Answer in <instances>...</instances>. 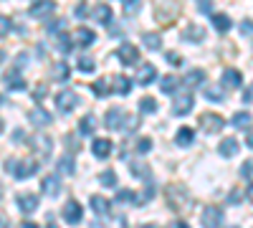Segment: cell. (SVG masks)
<instances>
[{
	"label": "cell",
	"mask_w": 253,
	"mask_h": 228,
	"mask_svg": "<svg viewBox=\"0 0 253 228\" xmlns=\"http://www.w3.org/2000/svg\"><path fill=\"white\" fill-rule=\"evenodd\" d=\"M5 170L13 173L15 180H26V178L38 173V162L36 160H18V157H13V160L5 162Z\"/></svg>",
	"instance_id": "1"
},
{
	"label": "cell",
	"mask_w": 253,
	"mask_h": 228,
	"mask_svg": "<svg viewBox=\"0 0 253 228\" xmlns=\"http://www.w3.org/2000/svg\"><path fill=\"white\" fill-rule=\"evenodd\" d=\"M167 198H170V205L175 211H185L190 205V198H187L182 185H170V188H167Z\"/></svg>",
	"instance_id": "2"
},
{
	"label": "cell",
	"mask_w": 253,
	"mask_h": 228,
	"mask_svg": "<svg viewBox=\"0 0 253 228\" xmlns=\"http://www.w3.org/2000/svg\"><path fill=\"white\" fill-rule=\"evenodd\" d=\"M117 58H119V64L122 66H132L139 61V48L132 46V44H122L119 51H117Z\"/></svg>",
	"instance_id": "3"
},
{
	"label": "cell",
	"mask_w": 253,
	"mask_h": 228,
	"mask_svg": "<svg viewBox=\"0 0 253 228\" xmlns=\"http://www.w3.org/2000/svg\"><path fill=\"white\" fill-rule=\"evenodd\" d=\"M31 150L38 155V157H51V152H53V142L48 139V137H43V135H38V137H31Z\"/></svg>",
	"instance_id": "4"
},
{
	"label": "cell",
	"mask_w": 253,
	"mask_h": 228,
	"mask_svg": "<svg viewBox=\"0 0 253 228\" xmlns=\"http://www.w3.org/2000/svg\"><path fill=\"white\" fill-rule=\"evenodd\" d=\"M76 104H79V96L74 94V91H61L58 96H56V107H58V112H63V114H69V112H74L76 109Z\"/></svg>",
	"instance_id": "5"
},
{
	"label": "cell",
	"mask_w": 253,
	"mask_h": 228,
	"mask_svg": "<svg viewBox=\"0 0 253 228\" xmlns=\"http://www.w3.org/2000/svg\"><path fill=\"white\" fill-rule=\"evenodd\" d=\"M53 10H56L53 0H36V3H31V8H28V15H31V18H46V15H51Z\"/></svg>",
	"instance_id": "6"
},
{
	"label": "cell",
	"mask_w": 253,
	"mask_h": 228,
	"mask_svg": "<svg viewBox=\"0 0 253 228\" xmlns=\"http://www.w3.org/2000/svg\"><path fill=\"white\" fill-rule=\"evenodd\" d=\"M200 127L208 132V135H213V132H220L225 127V119L220 114H203L200 117Z\"/></svg>",
	"instance_id": "7"
},
{
	"label": "cell",
	"mask_w": 253,
	"mask_h": 228,
	"mask_svg": "<svg viewBox=\"0 0 253 228\" xmlns=\"http://www.w3.org/2000/svg\"><path fill=\"white\" fill-rule=\"evenodd\" d=\"M220 221H223V211L218 205H208L203 211V226L205 228H220Z\"/></svg>",
	"instance_id": "8"
},
{
	"label": "cell",
	"mask_w": 253,
	"mask_h": 228,
	"mask_svg": "<svg viewBox=\"0 0 253 228\" xmlns=\"http://www.w3.org/2000/svg\"><path fill=\"white\" fill-rule=\"evenodd\" d=\"M193 104H195L193 94H180V96L172 101V114L182 117V114H187V112H193Z\"/></svg>",
	"instance_id": "9"
},
{
	"label": "cell",
	"mask_w": 253,
	"mask_h": 228,
	"mask_svg": "<svg viewBox=\"0 0 253 228\" xmlns=\"http://www.w3.org/2000/svg\"><path fill=\"white\" fill-rule=\"evenodd\" d=\"M107 81H109V89H112L114 94H129V91H132V79H126V76H122V74L109 76Z\"/></svg>",
	"instance_id": "10"
},
{
	"label": "cell",
	"mask_w": 253,
	"mask_h": 228,
	"mask_svg": "<svg viewBox=\"0 0 253 228\" xmlns=\"http://www.w3.org/2000/svg\"><path fill=\"white\" fill-rule=\"evenodd\" d=\"M223 87L225 89H241L243 87V74L238 69H225L223 71Z\"/></svg>",
	"instance_id": "11"
},
{
	"label": "cell",
	"mask_w": 253,
	"mask_h": 228,
	"mask_svg": "<svg viewBox=\"0 0 253 228\" xmlns=\"http://www.w3.org/2000/svg\"><path fill=\"white\" fill-rule=\"evenodd\" d=\"M63 221L66 223H81V205L76 200H69L66 205H63Z\"/></svg>",
	"instance_id": "12"
},
{
	"label": "cell",
	"mask_w": 253,
	"mask_h": 228,
	"mask_svg": "<svg viewBox=\"0 0 253 228\" xmlns=\"http://www.w3.org/2000/svg\"><path fill=\"white\" fill-rule=\"evenodd\" d=\"M94 41H96V36H94V31H89L86 26H81V28L74 31V46H91Z\"/></svg>",
	"instance_id": "13"
},
{
	"label": "cell",
	"mask_w": 253,
	"mask_h": 228,
	"mask_svg": "<svg viewBox=\"0 0 253 228\" xmlns=\"http://www.w3.org/2000/svg\"><path fill=\"white\" fill-rule=\"evenodd\" d=\"M91 152L99 157V160H104V157H109L112 155V139H104V137H96L94 142H91Z\"/></svg>",
	"instance_id": "14"
},
{
	"label": "cell",
	"mask_w": 253,
	"mask_h": 228,
	"mask_svg": "<svg viewBox=\"0 0 253 228\" xmlns=\"http://www.w3.org/2000/svg\"><path fill=\"white\" fill-rule=\"evenodd\" d=\"M137 84H142V87H147V84H152V81L157 79V69L152 66V64H144V66H139V71H137Z\"/></svg>",
	"instance_id": "15"
},
{
	"label": "cell",
	"mask_w": 253,
	"mask_h": 228,
	"mask_svg": "<svg viewBox=\"0 0 253 228\" xmlns=\"http://www.w3.org/2000/svg\"><path fill=\"white\" fill-rule=\"evenodd\" d=\"M124 119H126V114H124V109H119V107H114V109H109L107 112V127L109 130H122V124H124Z\"/></svg>",
	"instance_id": "16"
},
{
	"label": "cell",
	"mask_w": 253,
	"mask_h": 228,
	"mask_svg": "<svg viewBox=\"0 0 253 228\" xmlns=\"http://www.w3.org/2000/svg\"><path fill=\"white\" fill-rule=\"evenodd\" d=\"M129 173H132V175H137V178H142L144 182H150V178H152V170H150V165H147L144 160H132Z\"/></svg>",
	"instance_id": "17"
},
{
	"label": "cell",
	"mask_w": 253,
	"mask_h": 228,
	"mask_svg": "<svg viewBox=\"0 0 253 228\" xmlns=\"http://www.w3.org/2000/svg\"><path fill=\"white\" fill-rule=\"evenodd\" d=\"M18 208L23 211V213L38 211V198H36L33 193H20V195H18Z\"/></svg>",
	"instance_id": "18"
},
{
	"label": "cell",
	"mask_w": 253,
	"mask_h": 228,
	"mask_svg": "<svg viewBox=\"0 0 253 228\" xmlns=\"http://www.w3.org/2000/svg\"><path fill=\"white\" fill-rule=\"evenodd\" d=\"M91 18L99 20V23H107V26H109L112 20H114V13H112L109 5H104V3H101V5H94V8H91Z\"/></svg>",
	"instance_id": "19"
},
{
	"label": "cell",
	"mask_w": 253,
	"mask_h": 228,
	"mask_svg": "<svg viewBox=\"0 0 253 228\" xmlns=\"http://www.w3.org/2000/svg\"><path fill=\"white\" fill-rule=\"evenodd\" d=\"M51 79H53V81H66V79H71V66L66 64V61H56V64L51 66Z\"/></svg>",
	"instance_id": "20"
},
{
	"label": "cell",
	"mask_w": 253,
	"mask_h": 228,
	"mask_svg": "<svg viewBox=\"0 0 253 228\" xmlns=\"http://www.w3.org/2000/svg\"><path fill=\"white\" fill-rule=\"evenodd\" d=\"M41 190H43L46 195H51V198H56V195L61 193V180H58L56 175L43 178V180H41Z\"/></svg>",
	"instance_id": "21"
},
{
	"label": "cell",
	"mask_w": 253,
	"mask_h": 228,
	"mask_svg": "<svg viewBox=\"0 0 253 228\" xmlns=\"http://www.w3.org/2000/svg\"><path fill=\"white\" fill-rule=\"evenodd\" d=\"M31 124H33V127H46V124H51V114L43 107H36L31 112Z\"/></svg>",
	"instance_id": "22"
},
{
	"label": "cell",
	"mask_w": 253,
	"mask_h": 228,
	"mask_svg": "<svg viewBox=\"0 0 253 228\" xmlns=\"http://www.w3.org/2000/svg\"><path fill=\"white\" fill-rule=\"evenodd\" d=\"M203 79H205V71H203V69H193V71H190V74L180 81V84H185L187 89H195V87L203 84Z\"/></svg>",
	"instance_id": "23"
},
{
	"label": "cell",
	"mask_w": 253,
	"mask_h": 228,
	"mask_svg": "<svg viewBox=\"0 0 253 228\" xmlns=\"http://www.w3.org/2000/svg\"><path fill=\"white\" fill-rule=\"evenodd\" d=\"M91 211L96 213V216H107L109 213V208H112V203L107 200V198H101V195H91Z\"/></svg>",
	"instance_id": "24"
},
{
	"label": "cell",
	"mask_w": 253,
	"mask_h": 228,
	"mask_svg": "<svg viewBox=\"0 0 253 228\" xmlns=\"http://www.w3.org/2000/svg\"><path fill=\"white\" fill-rule=\"evenodd\" d=\"M5 87H8V89H13V91H23L28 84H26L23 79H20V74H18V71H8V74H5Z\"/></svg>",
	"instance_id": "25"
},
{
	"label": "cell",
	"mask_w": 253,
	"mask_h": 228,
	"mask_svg": "<svg viewBox=\"0 0 253 228\" xmlns=\"http://www.w3.org/2000/svg\"><path fill=\"white\" fill-rule=\"evenodd\" d=\"M218 150H220V155H223V157H236L241 147H238V142H236L233 137H230V139H223V142H220V147H218Z\"/></svg>",
	"instance_id": "26"
},
{
	"label": "cell",
	"mask_w": 253,
	"mask_h": 228,
	"mask_svg": "<svg viewBox=\"0 0 253 228\" xmlns=\"http://www.w3.org/2000/svg\"><path fill=\"white\" fill-rule=\"evenodd\" d=\"M175 139H177V144H180V147H187V144H193V139H195V132L190 130V127H180V130H177V135H175Z\"/></svg>",
	"instance_id": "27"
},
{
	"label": "cell",
	"mask_w": 253,
	"mask_h": 228,
	"mask_svg": "<svg viewBox=\"0 0 253 228\" xmlns=\"http://www.w3.org/2000/svg\"><path fill=\"white\" fill-rule=\"evenodd\" d=\"M177 87H180V79L177 76H162V81H160V89L165 91V94H172V91H177Z\"/></svg>",
	"instance_id": "28"
},
{
	"label": "cell",
	"mask_w": 253,
	"mask_h": 228,
	"mask_svg": "<svg viewBox=\"0 0 253 228\" xmlns=\"http://www.w3.org/2000/svg\"><path fill=\"white\" fill-rule=\"evenodd\" d=\"M182 38H185V41H190V44H193V41L198 44V41H203V38H205V31H203L200 26H187V28H185V33H182Z\"/></svg>",
	"instance_id": "29"
},
{
	"label": "cell",
	"mask_w": 253,
	"mask_h": 228,
	"mask_svg": "<svg viewBox=\"0 0 253 228\" xmlns=\"http://www.w3.org/2000/svg\"><path fill=\"white\" fill-rule=\"evenodd\" d=\"M142 44L150 48V51H160V48H162V38H160L157 33H144V36H142Z\"/></svg>",
	"instance_id": "30"
},
{
	"label": "cell",
	"mask_w": 253,
	"mask_h": 228,
	"mask_svg": "<svg viewBox=\"0 0 253 228\" xmlns=\"http://www.w3.org/2000/svg\"><path fill=\"white\" fill-rule=\"evenodd\" d=\"M210 20H213V26H215L220 33H225L230 26H233V23H230V18H228L225 13H213V18H210Z\"/></svg>",
	"instance_id": "31"
},
{
	"label": "cell",
	"mask_w": 253,
	"mask_h": 228,
	"mask_svg": "<svg viewBox=\"0 0 253 228\" xmlns=\"http://www.w3.org/2000/svg\"><path fill=\"white\" fill-rule=\"evenodd\" d=\"M230 122H233V127H238V130H248L253 117L248 112H238V114H233V119H230Z\"/></svg>",
	"instance_id": "32"
},
{
	"label": "cell",
	"mask_w": 253,
	"mask_h": 228,
	"mask_svg": "<svg viewBox=\"0 0 253 228\" xmlns=\"http://www.w3.org/2000/svg\"><path fill=\"white\" fill-rule=\"evenodd\" d=\"M79 130H81V135H91V132L96 130V119H94L91 114H86V117L79 122Z\"/></svg>",
	"instance_id": "33"
},
{
	"label": "cell",
	"mask_w": 253,
	"mask_h": 228,
	"mask_svg": "<svg viewBox=\"0 0 253 228\" xmlns=\"http://www.w3.org/2000/svg\"><path fill=\"white\" fill-rule=\"evenodd\" d=\"M74 170H76V165H74V160H71L69 155L58 160V173H61V175H74Z\"/></svg>",
	"instance_id": "34"
},
{
	"label": "cell",
	"mask_w": 253,
	"mask_h": 228,
	"mask_svg": "<svg viewBox=\"0 0 253 228\" xmlns=\"http://www.w3.org/2000/svg\"><path fill=\"white\" fill-rule=\"evenodd\" d=\"M205 96H208L210 101H225L223 87H205Z\"/></svg>",
	"instance_id": "35"
},
{
	"label": "cell",
	"mask_w": 253,
	"mask_h": 228,
	"mask_svg": "<svg viewBox=\"0 0 253 228\" xmlns=\"http://www.w3.org/2000/svg\"><path fill=\"white\" fill-rule=\"evenodd\" d=\"M139 109H142L144 114H152V112H157V101H155L152 96H142V99H139Z\"/></svg>",
	"instance_id": "36"
},
{
	"label": "cell",
	"mask_w": 253,
	"mask_h": 228,
	"mask_svg": "<svg viewBox=\"0 0 253 228\" xmlns=\"http://www.w3.org/2000/svg\"><path fill=\"white\" fill-rule=\"evenodd\" d=\"M56 44H58V48H61V53H71V48H74V41L69 38V36H56Z\"/></svg>",
	"instance_id": "37"
},
{
	"label": "cell",
	"mask_w": 253,
	"mask_h": 228,
	"mask_svg": "<svg viewBox=\"0 0 253 228\" xmlns=\"http://www.w3.org/2000/svg\"><path fill=\"white\" fill-rule=\"evenodd\" d=\"M99 182L104 185V188H114V185H117V175H114L112 170H104V173L99 175Z\"/></svg>",
	"instance_id": "38"
},
{
	"label": "cell",
	"mask_w": 253,
	"mask_h": 228,
	"mask_svg": "<svg viewBox=\"0 0 253 228\" xmlns=\"http://www.w3.org/2000/svg\"><path fill=\"white\" fill-rule=\"evenodd\" d=\"M152 195H155V188H152V182H147V188H144V190L137 195V200H134V203H137V205H144V203L150 200Z\"/></svg>",
	"instance_id": "39"
},
{
	"label": "cell",
	"mask_w": 253,
	"mask_h": 228,
	"mask_svg": "<svg viewBox=\"0 0 253 228\" xmlns=\"http://www.w3.org/2000/svg\"><path fill=\"white\" fill-rule=\"evenodd\" d=\"M107 91H109V81L107 79H96L94 81V94L96 96H107Z\"/></svg>",
	"instance_id": "40"
},
{
	"label": "cell",
	"mask_w": 253,
	"mask_h": 228,
	"mask_svg": "<svg viewBox=\"0 0 253 228\" xmlns=\"http://www.w3.org/2000/svg\"><path fill=\"white\" fill-rule=\"evenodd\" d=\"M79 69H81L84 74H91V71L96 69V64H94L89 56H81V58H79Z\"/></svg>",
	"instance_id": "41"
},
{
	"label": "cell",
	"mask_w": 253,
	"mask_h": 228,
	"mask_svg": "<svg viewBox=\"0 0 253 228\" xmlns=\"http://www.w3.org/2000/svg\"><path fill=\"white\" fill-rule=\"evenodd\" d=\"M139 8H142L139 0H124V13H126V15H134V13H139Z\"/></svg>",
	"instance_id": "42"
},
{
	"label": "cell",
	"mask_w": 253,
	"mask_h": 228,
	"mask_svg": "<svg viewBox=\"0 0 253 228\" xmlns=\"http://www.w3.org/2000/svg\"><path fill=\"white\" fill-rule=\"evenodd\" d=\"M137 200V193H132V190H119L117 193V203H134Z\"/></svg>",
	"instance_id": "43"
},
{
	"label": "cell",
	"mask_w": 253,
	"mask_h": 228,
	"mask_svg": "<svg viewBox=\"0 0 253 228\" xmlns=\"http://www.w3.org/2000/svg\"><path fill=\"white\" fill-rule=\"evenodd\" d=\"M10 28H13V20H10V18H5V15H0V38L8 36V33H10Z\"/></svg>",
	"instance_id": "44"
},
{
	"label": "cell",
	"mask_w": 253,
	"mask_h": 228,
	"mask_svg": "<svg viewBox=\"0 0 253 228\" xmlns=\"http://www.w3.org/2000/svg\"><path fill=\"white\" fill-rule=\"evenodd\" d=\"M137 127H139V119H137V117H126V122L122 124V130H124V132H134Z\"/></svg>",
	"instance_id": "45"
},
{
	"label": "cell",
	"mask_w": 253,
	"mask_h": 228,
	"mask_svg": "<svg viewBox=\"0 0 253 228\" xmlns=\"http://www.w3.org/2000/svg\"><path fill=\"white\" fill-rule=\"evenodd\" d=\"M150 150H152V139L142 137V139L137 142V152H142V155H144V152H150Z\"/></svg>",
	"instance_id": "46"
},
{
	"label": "cell",
	"mask_w": 253,
	"mask_h": 228,
	"mask_svg": "<svg viewBox=\"0 0 253 228\" xmlns=\"http://www.w3.org/2000/svg\"><path fill=\"white\" fill-rule=\"evenodd\" d=\"M165 58H167V64H170V66H182V56H180V53H175V51H170Z\"/></svg>",
	"instance_id": "47"
},
{
	"label": "cell",
	"mask_w": 253,
	"mask_h": 228,
	"mask_svg": "<svg viewBox=\"0 0 253 228\" xmlns=\"http://www.w3.org/2000/svg\"><path fill=\"white\" fill-rule=\"evenodd\" d=\"M198 10H203V13H213V0H198Z\"/></svg>",
	"instance_id": "48"
},
{
	"label": "cell",
	"mask_w": 253,
	"mask_h": 228,
	"mask_svg": "<svg viewBox=\"0 0 253 228\" xmlns=\"http://www.w3.org/2000/svg\"><path fill=\"white\" fill-rule=\"evenodd\" d=\"M61 28H63V20H51V23L46 26V31H48V33H58Z\"/></svg>",
	"instance_id": "49"
},
{
	"label": "cell",
	"mask_w": 253,
	"mask_h": 228,
	"mask_svg": "<svg viewBox=\"0 0 253 228\" xmlns=\"http://www.w3.org/2000/svg\"><path fill=\"white\" fill-rule=\"evenodd\" d=\"M241 173H243V178H251V175H253V162H251V160H246V162H243Z\"/></svg>",
	"instance_id": "50"
},
{
	"label": "cell",
	"mask_w": 253,
	"mask_h": 228,
	"mask_svg": "<svg viewBox=\"0 0 253 228\" xmlns=\"http://www.w3.org/2000/svg\"><path fill=\"white\" fill-rule=\"evenodd\" d=\"M109 228H126V221H124L122 216H117V218L109 223Z\"/></svg>",
	"instance_id": "51"
},
{
	"label": "cell",
	"mask_w": 253,
	"mask_h": 228,
	"mask_svg": "<svg viewBox=\"0 0 253 228\" xmlns=\"http://www.w3.org/2000/svg\"><path fill=\"white\" fill-rule=\"evenodd\" d=\"M241 31L248 36V33H253V23H251V20H246V23H241Z\"/></svg>",
	"instance_id": "52"
},
{
	"label": "cell",
	"mask_w": 253,
	"mask_h": 228,
	"mask_svg": "<svg viewBox=\"0 0 253 228\" xmlns=\"http://www.w3.org/2000/svg\"><path fill=\"white\" fill-rule=\"evenodd\" d=\"M170 228H190V226H187L185 221H172V223H170Z\"/></svg>",
	"instance_id": "53"
},
{
	"label": "cell",
	"mask_w": 253,
	"mask_h": 228,
	"mask_svg": "<svg viewBox=\"0 0 253 228\" xmlns=\"http://www.w3.org/2000/svg\"><path fill=\"white\" fill-rule=\"evenodd\" d=\"M230 203H241V193H238V190L230 193Z\"/></svg>",
	"instance_id": "54"
},
{
	"label": "cell",
	"mask_w": 253,
	"mask_h": 228,
	"mask_svg": "<svg viewBox=\"0 0 253 228\" xmlns=\"http://www.w3.org/2000/svg\"><path fill=\"white\" fill-rule=\"evenodd\" d=\"M243 101H253V87L246 89V99H243Z\"/></svg>",
	"instance_id": "55"
},
{
	"label": "cell",
	"mask_w": 253,
	"mask_h": 228,
	"mask_svg": "<svg viewBox=\"0 0 253 228\" xmlns=\"http://www.w3.org/2000/svg\"><path fill=\"white\" fill-rule=\"evenodd\" d=\"M43 94H46V87H38V89H36V96H38V99L43 96Z\"/></svg>",
	"instance_id": "56"
},
{
	"label": "cell",
	"mask_w": 253,
	"mask_h": 228,
	"mask_svg": "<svg viewBox=\"0 0 253 228\" xmlns=\"http://www.w3.org/2000/svg\"><path fill=\"white\" fill-rule=\"evenodd\" d=\"M20 228H38V226H36V223H31V221H26V223L20 226Z\"/></svg>",
	"instance_id": "57"
},
{
	"label": "cell",
	"mask_w": 253,
	"mask_h": 228,
	"mask_svg": "<svg viewBox=\"0 0 253 228\" xmlns=\"http://www.w3.org/2000/svg\"><path fill=\"white\" fill-rule=\"evenodd\" d=\"M5 226H8V223H5V216L0 213V228H5Z\"/></svg>",
	"instance_id": "58"
},
{
	"label": "cell",
	"mask_w": 253,
	"mask_h": 228,
	"mask_svg": "<svg viewBox=\"0 0 253 228\" xmlns=\"http://www.w3.org/2000/svg\"><path fill=\"white\" fill-rule=\"evenodd\" d=\"M246 144H248V147H251V150H253V135H251V137H248V139H246Z\"/></svg>",
	"instance_id": "59"
},
{
	"label": "cell",
	"mask_w": 253,
	"mask_h": 228,
	"mask_svg": "<svg viewBox=\"0 0 253 228\" xmlns=\"http://www.w3.org/2000/svg\"><path fill=\"white\" fill-rule=\"evenodd\" d=\"M248 198H251V203H253V185H251V188H248Z\"/></svg>",
	"instance_id": "60"
},
{
	"label": "cell",
	"mask_w": 253,
	"mask_h": 228,
	"mask_svg": "<svg viewBox=\"0 0 253 228\" xmlns=\"http://www.w3.org/2000/svg\"><path fill=\"white\" fill-rule=\"evenodd\" d=\"M46 228H58V226H56V223H53V221L48 218V226H46Z\"/></svg>",
	"instance_id": "61"
},
{
	"label": "cell",
	"mask_w": 253,
	"mask_h": 228,
	"mask_svg": "<svg viewBox=\"0 0 253 228\" xmlns=\"http://www.w3.org/2000/svg\"><path fill=\"white\" fill-rule=\"evenodd\" d=\"M5 130V124H3V119H0V132H3Z\"/></svg>",
	"instance_id": "62"
},
{
	"label": "cell",
	"mask_w": 253,
	"mask_h": 228,
	"mask_svg": "<svg viewBox=\"0 0 253 228\" xmlns=\"http://www.w3.org/2000/svg\"><path fill=\"white\" fill-rule=\"evenodd\" d=\"M142 228H157V226H150V223H147V226H142Z\"/></svg>",
	"instance_id": "63"
}]
</instances>
